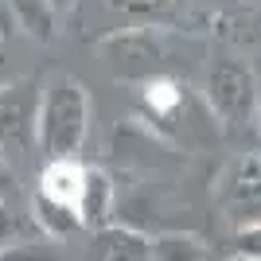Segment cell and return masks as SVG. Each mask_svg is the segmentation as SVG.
I'll return each instance as SVG.
<instances>
[{"label": "cell", "mask_w": 261, "mask_h": 261, "mask_svg": "<svg viewBox=\"0 0 261 261\" xmlns=\"http://www.w3.org/2000/svg\"><path fill=\"white\" fill-rule=\"evenodd\" d=\"M39 129H43V144H47L51 156L70 152L82 141V129H86V98H82V90L70 78H59L51 86Z\"/></svg>", "instance_id": "6da1fadb"}, {"label": "cell", "mask_w": 261, "mask_h": 261, "mask_svg": "<svg viewBox=\"0 0 261 261\" xmlns=\"http://www.w3.org/2000/svg\"><path fill=\"white\" fill-rule=\"evenodd\" d=\"M82 191H86V172H82V168H74V164L55 160L51 168L43 172V199L59 203V207L78 211V203H82Z\"/></svg>", "instance_id": "7a4b0ae2"}, {"label": "cell", "mask_w": 261, "mask_h": 261, "mask_svg": "<svg viewBox=\"0 0 261 261\" xmlns=\"http://www.w3.org/2000/svg\"><path fill=\"white\" fill-rule=\"evenodd\" d=\"M106 199H109L106 175H101V172H86V191H82V203H78L82 222H98L101 211H106Z\"/></svg>", "instance_id": "3957f363"}, {"label": "cell", "mask_w": 261, "mask_h": 261, "mask_svg": "<svg viewBox=\"0 0 261 261\" xmlns=\"http://www.w3.org/2000/svg\"><path fill=\"white\" fill-rule=\"evenodd\" d=\"M148 101H156V106H172L175 94H172V86H168V82H160V86L148 90Z\"/></svg>", "instance_id": "277c9868"}, {"label": "cell", "mask_w": 261, "mask_h": 261, "mask_svg": "<svg viewBox=\"0 0 261 261\" xmlns=\"http://www.w3.org/2000/svg\"><path fill=\"white\" fill-rule=\"evenodd\" d=\"M242 250H250V253H261V230H250V234L242 238Z\"/></svg>", "instance_id": "5b68a950"}]
</instances>
